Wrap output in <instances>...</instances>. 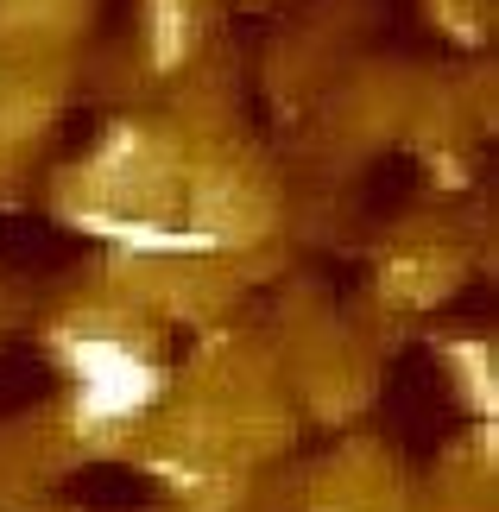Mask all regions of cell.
I'll return each instance as SVG.
<instances>
[{
    "label": "cell",
    "instance_id": "obj_1",
    "mask_svg": "<svg viewBox=\"0 0 499 512\" xmlns=\"http://www.w3.org/2000/svg\"><path fill=\"white\" fill-rule=\"evenodd\" d=\"M57 361H64L70 386H76V424L83 430H114L133 424L139 411H152V399L165 392V373H158L139 348H127L121 336H57Z\"/></svg>",
    "mask_w": 499,
    "mask_h": 512
},
{
    "label": "cell",
    "instance_id": "obj_2",
    "mask_svg": "<svg viewBox=\"0 0 499 512\" xmlns=\"http://www.w3.org/2000/svg\"><path fill=\"white\" fill-rule=\"evenodd\" d=\"M89 234H102V241L127 247V253H209L215 234H184L171 222H146V215H102V209H83L76 215Z\"/></svg>",
    "mask_w": 499,
    "mask_h": 512
},
{
    "label": "cell",
    "instance_id": "obj_3",
    "mask_svg": "<svg viewBox=\"0 0 499 512\" xmlns=\"http://www.w3.org/2000/svg\"><path fill=\"white\" fill-rule=\"evenodd\" d=\"M190 45V26H184V0H152V57L158 70H171Z\"/></svg>",
    "mask_w": 499,
    "mask_h": 512
}]
</instances>
